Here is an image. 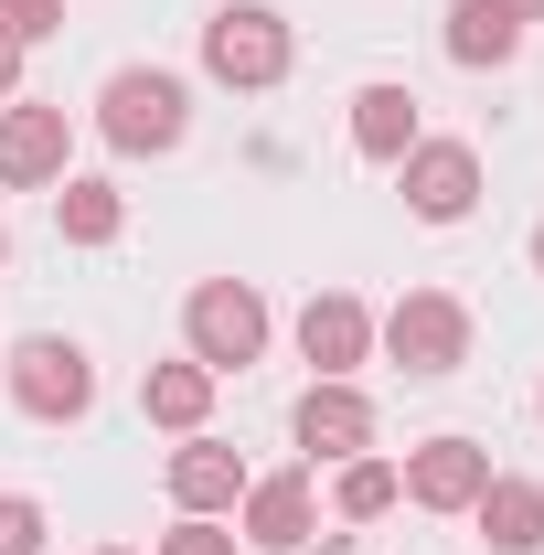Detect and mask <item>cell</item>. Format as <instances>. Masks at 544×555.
Segmentation results:
<instances>
[{"instance_id":"obj_24","label":"cell","mask_w":544,"mask_h":555,"mask_svg":"<svg viewBox=\"0 0 544 555\" xmlns=\"http://www.w3.org/2000/svg\"><path fill=\"white\" fill-rule=\"evenodd\" d=\"M299 555H352V545H341V534H321V545H299Z\"/></svg>"},{"instance_id":"obj_6","label":"cell","mask_w":544,"mask_h":555,"mask_svg":"<svg viewBox=\"0 0 544 555\" xmlns=\"http://www.w3.org/2000/svg\"><path fill=\"white\" fill-rule=\"evenodd\" d=\"M406 502L416 513H470L480 491H491V449L480 438H427V449H406Z\"/></svg>"},{"instance_id":"obj_9","label":"cell","mask_w":544,"mask_h":555,"mask_svg":"<svg viewBox=\"0 0 544 555\" xmlns=\"http://www.w3.org/2000/svg\"><path fill=\"white\" fill-rule=\"evenodd\" d=\"M288 427H299V449H310V460H363V449H374V396L321 374V385L299 396V416H288Z\"/></svg>"},{"instance_id":"obj_17","label":"cell","mask_w":544,"mask_h":555,"mask_svg":"<svg viewBox=\"0 0 544 555\" xmlns=\"http://www.w3.org/2000/svg\"><path fill=\"white\" fill-rule=\"evenodd\" d=\"M54 214H65V246H118V224H129L118 182H65V193H54Z\"/></svg>"},{"instance_id":"obj_8","label":"cell","mask_w":544,"mask_h":555,"mask_svg":"<svg viewBox=\"0 0 544 555\" xmlns=\"http://www.w3.org/2000/svg\"><path fill=\"white\" fill-rule=\"evenodd\" d=\"M65 150H75V118L65 107H0V182L33 193V182H65Z\"/></svg>"},{"instance_id":"obj_12","label":"cell","mask_w":544,"mask_h":555,"mask_svg":"<svg viewBox=\"0 0 544 555\" xmlns=\"http://www.w3.org/2000/svg\"><path fill=\"white\" fill-rule=\"evenodd\" d=\"M139 416L171 427V438H193V427L213 416V374L193 363V352H182V363H150V374H139Z\"/></svg>"},{"instance_id":"obj_11","label":"cell","mask_w":544,"mask_h":555,"mask_svg":"<svg viewBox=\"0 0 544 555\" xmlns=\"http://www.w3.org/2000/svg\"><path fill=\"white\" fill-rule=\"evenodd\" d=\"M171 502H182V513H235V502H246V460L193 427V438L171 449Z\"/></svg>"},{"instance_id":"obj_3","label":"cell","mask_w":544,"mask_h":555,"mask_svg":"<svg viewBox=\"0 0 544 555\" xmlns=\"http://www.w3.org/2000/svg\"><path fill=\"white\" fill-rule=\"evenodd\" d=\"M374 343L396 352L416 385H438V374H459V363H470V310H459L449 288H406V299L374 321Z\"/></svg>"},{"instance_id":"obj_5","label":"cell","mask_w":544,"mask_h":555,"mask_svg":"<svg viewBox=\"0 0 544 555\" xmlns=\"http://www.w3.org/2000/svg\"><path fill=\"white\" fill-rule=\"evenodd\" d=\"M204 75H213V86H246V96L277 86V75H288V22L257 11V0L213 11V22H204Z\"/></svg>"},{"instance_id":"obj_23","label":"cell","mask_w":544,"mask_h":555,"mask_svg":"<svg viewBox=\"0 0 544 555\" xmlns=\"http://www.w3.org/2000/svg\"><path fill=\"white\" fill-rule=\"evenodd\" d=\"M502 11H513V22H544V0H502Z\"/></svg>"},{"instance_id":"obj_7","label":"cell","mask_w":544,"mask_h":555,"mask_svg":"<svg viewBox=\"0 0 544 555\" xmlns=\"http://www.w3.org/2000/svg\"><path fill=\"white\" fill-rule=\"evenodd\" d=\"M396 171H406V204L427 214V224H459V214L480 204V150L470 139H416Z\"/></svg>"},{"instance_id":"obj_16","label":"cell","mask_w":544,"mask_h":555,"mask_svg":"<svg viewBox=\"0 0 544 555\" xmlns=\"http://www.w3.org/2000/svg\"><path fill=\"white\" fill-rule=\"evenodd\" d=\"M352 150H363V160H406L416 150V96L406 86H363V96H352Z\"/></svg>"},{"instance_id":"obj_25","label":"cell","mask_w":544,"mask_h":555,"mask_svg":"<svg viewBox=\"0 0 544 555\" xmlns=\"http://www.w3.org/2000/svg\"><path fill=\"white\" fill-rule=\"evenodd\" d=\"M534 278H544V224H534Z\"/></svg>"},{"instance_id":"obj_27","label":"cell","mask_w":544,"mask_h":555,"mask_svg":"<svg viewBox=\"0 0 544 555\" xmlns=\"http://www.w3.org/2000/svg\"><path fill=\"white\" fill-rule=\"evenodd\" d=\"M534 416H544V396H534Z\"/></svg>"},{"instance_id":"obj_18","label":"cell","mask_w":544,"mask_h":555,"mask_svg":"<svg viewBox=\"0 0 544 555\" xmlns=\"http://www.w3.org/2000/svg\"><path fill=\"white\" fill-rule=\"evenodd\" d=\"M332 502H341V524H374V513H396V502H406V481H396V460H341Z\"/></svg>"},{"instance_id":"obj_1","label":"cell","mask_w":544,"mask_h":555,"mask_svg":"<svg viewBox=\"0 0 544 555\" xmlns=\"http://www.w3.org/2000/svg\"><path fill=\"white\" fill-rule=\"evenodd\" d=\"M96 129H107V150H129V160L182 150L193 96H182V75H160V65H118V75H107V96H96Z\"/></svg>"},{"instance_id":"obj_19","label":"cell","mask_w":544,"mask_h":555,"mask_svg":"<svg viewBox=\"0 0 544 555\" xmlns=\"http://www.w3.org/2000/svg\"><path fill=\"white\" fill-rule=\"evenodd\" d=\"M0 555H43V502L33 491H0Z\"/></svg>"},{"instance_id":"obj_20","label":"cell","mask_w":544,"mask_h":555,"mask_svg":"<svg viewBox=\"0 0 544 555\" xmlns=\"http://www.w3.org/2000/svg\"><path fill=\"white\" fill-rule=\"evenodd\" d=\"M0 33H22V43H54V33H65V0H0Z\"/></svg>"},{"instance_id":"obj_14","label":"cell","mask_w":544,"mask_h":555,"mask_svg":"<svg viewBox=\"0 0 544 555\" xmlns=\"http://www.w3.org/2000/svg\"><path fill=\"white\" fill-rule=\"evenodd\" d=\"M246 545H268V555H299V545H310V481H299V470L246 481Z\"/></svg>"},{"instance_id":"obj_2","label":"cell","mask_w":544,"mask_h":555,"mask_svg":"<svg viewBox=\"0 0 544 555\" xmlns=\"http://www.w3.org/2000/svg\"><path fill=\"white\" fill-rule=\"evenodd\" d=\"M182 343L204 374H235V363H257L268 352V299L246 288V278H204L193 299H182Z\"/></svg>"},{"instance_id":"obj_4","label":"cell","mask_w":544,"mask_h":555,"mask_svg":"<svg viewBox=\"0 0 544 555\" xmlns=\"http://www.w3.org/2000/svg\"><path fill=\"white\" fill-rule=\"evenodd\" d=\"M11 406L43 416V427H75V416L96 406V363H86V343H65V332L11 343Z\"/></svg>"},{"instance_id":"obj_13","label":"cell","mask_w":544,"mask_h":555,"mask_svg":"<svg viewBox=\"0 0 544 555\" xmlns=\"http://www.w3.org/2000/svg\"><path fill=\"white\" fill-rule=\"evenodd\" d=\"M470 513H480V545L491 555H534L544 545V491L513 481V470H491V491H480Z\"/></svg>"},{"instance_id":"obj_28","label":"cell","mask_w":544,"mask_h":555,"mask_svg":"<svg viewBox=\"0 0 544 555\" xmlns=\"http://www.w3.org/2000/svg\"><path fill=\"white\" fill-rule=\"evenodd\" d=\"M0 257H11V246H0Z\"/></svg>"},{"instance_id":"obj_21","label":"cell","mask_w":544,"mask_h":555,"mask_svg":"<svg viewBox=\"0 0 544 555\" xmlns=\"http://www.w3.org/2000/svg\"><path fill=\"white\" fill-rule=\"evenodd\" d=\"M160 555H235V534H224L213 513H182V524L160 534Z\"/></svg>"},{"instance_id":"obj_10","label":"cell","mask_w":544,"mask_h":555,"mask_svg":"<svg viewBox=\"0 0 544 555\" xmlns=\"http://www.w3.org/2000/svg\"><path fill=\"white\" fill-rule=\"evenodd\" d=\"M299 352H310L332 385H352V363L374 352V310H363V299H341V288H321V299L299 310Z\"/></svg>"},{"instance_id":"obj_22","label":"cell","mask_w":544,"mask_h":555,"mask_svg":"<svg viewBox=\"0 0 544 555\" xmlns=\"http://www.w3.org/2000/svg\"><path fill=\"white\" fill-rule=\"evenodd\" d=\"M22 54H33V43H22V33H0V96L22 86Z\"/></svg>"},{"instance_id":"obj_15","label":"cell","mask_w":544,"mask_h":555,"mask_svg":"<svg viewBox=\"0 0 544 555\" xmlns=\"http://www.w3.org/2000/svg\"><path fill=\"white\" fill-rule=\"evenodd\" d=\"M513 54H523V22H513V11H502V0H459V11H449V65H513Z\"/></svg>"},{"instance_id":"obj_26","label":"cell","mask_w":544,"mask_h":555,"mask_svg":"<svg viewBox=\"0 0 544 555\" xmlns=\"http://www.w3.org/2000/svg\"><path fill=\"white\" fill-rule=\"evenodd\" d=\"M96 555H129V545H96Z\"/></svg>"}]
</instances>
